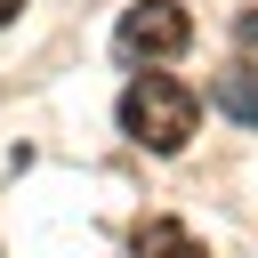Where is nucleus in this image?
Returning <instances> with one entry per match:
<instances>
[{
  "instance_id": "423d86ee",
  "label": "nucleus",
  "mask_w": 258,
  "mask_h": 258,
  "mask_svg": "<svg viewBox=\"0 0 258 258\" xmlns=\"http://www.w3.org/2000/svg\"><path fill=\"white\" fill-rule=\"evenodd\" d=\"M16 8H24V0H0V24H8V16H16Z\"/></svg>"
},
{
  "instance_id": "f257e3e1",
  "label": "nucleus",
  "mask_w": 258,
  "mask_h": 258,
  "mask_svg": "<svg viewBox=\"0 0 258 258\" xmlns=\"http://www.w3.org/2000/svg\"><path fill=\"white\" fill-rule=\"evenodd\" d=\"M194 121H202V97L185 81H169V73H137L121 89V129L137 145H153V153H177L194 137Z\"/></svg>"
},
{
  "instance_id": "f03ea898",
  "label": "nucleus",
  "mask_w": 258,
  "mask_h": 258,
  "mask_svg": "<svg viewBox=\"0 0 258 258\" xmlns=\"http://www.w3.org/2000/svg\"><path fill=\"white\" fill-rule=\"evenodd\" d=\"M185 40H194V16L177 0H129L121 32H113V48L129 64H169V56H185Z\"/></svg>"
},
{
  "instance_id": "20e7f679",
  "label": "nucleus",
  "mask_w": 258,
  "mask_h": 258,
  "mask_svg": "<svg viewBox=\"0 0 258 258\" xmlns=\"http://www.w3.org/2000/svg\"><path fill=\"white\" fill-rule=\"evenodd\" d=\"M129 258H210V242L185 234L177 218H145V226L129 234Z\"/></svg>"
},
{
  "instance_id": "7ed1b4c3",
  "label": "nucleus",
  "mask_w": 258,
  "mask_h": 258,
  "mask_svg": "<svg viewBox=\"0 0 258 258\" xmlns=\"http://www.w3.org/2000/svg\"><path fill=\"white\" fill-rule=\"evenodd\" d=\"M210 105H218V113H234L242 129H258V64H250V56H234V64L210 81Z\"/></svg>"
},
{
  "instance_id": "39448f33",
  "label": "nucleus",
  "mask_w": 258,
  "mask_h": 258,
  "mask_svg": "<svg viewBox=\"0 0 258 258\" xmlns=\"http://www.w3.org/2000/svg\"><path fill=\"white\" fill-rule=\"evenodd\" d=\"M234 40H242V48H250V64H258V8H250V16L234 24Z\"/></svg>"
}]
</instances>
